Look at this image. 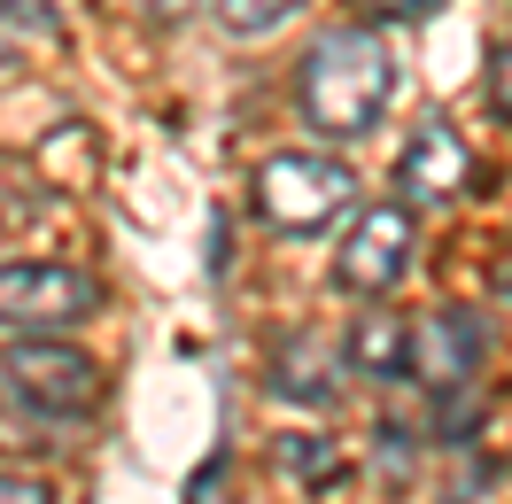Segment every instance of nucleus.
I'll return each instance as SVG.
<instances>
[{"mask_svg": "<svg viewBox=\"0 0 512 504\" xmlns=\"http://www.w3.org/2000/svg\"><path fill=\"white\" fill-rule=\"evenodd\" d=\"M388 94H396V55L373 32H326L303 55V78H295V101H303L311 132H326V140L373 132Z\"/></svg>", "mask_w": 512, "mask_h": 504, "instance_id": "obj_1", "label": "nucleus"}, {"mask_svg": "<svg viewBox=\"0 0 512 504\" xmlns=\"http://www.w3.org/2000/svg\"><path fill=\"white\" fill-rule=\"evenodd\" d=\"M249 194H256V218L264 225H280V233H319V225H334L350 210L357 179H350V163L319 156V148H288V156L256 163Z\"/></svg>", "mask_w": 512, "mask_h": 504, "instance_id": "obj_2", "label": "nucleus"}, {"mask_svg": "<svg viewBox=\"0 0 512 504\" xmlns=\"http://www.w3.org/2000/svg\"><path fill=\"white\" fill-rule=\"evenodd\" d=\"M0 396L24 404L32 419H86L101 404V365L86 349L32 334V342H8L0 357Z\"/></svg>", "mask_w": 512, "mask_h": 504, "instance_id": "obj_3", "label": "nucleus"}, {"mask_svg": "<svg viewBox=\"0 0 512 504\" xmlns=\"http://www.w3.org/2000/svg\"><path fill=\"white\" fill-rule=\"evenodd\" d=\"M101 311V287L70 264H0V326L8 334H63Z\"/></svg>", "mask_w": 512, "mask_h": 504, "instance_id": "obj_4", "label": "nucleus"}, {"mask_svg": "<svg viewBox=\"0 0 512 504\" xmlns=\"http://www.w3.org/2000/svg\"><path fill=\"white\" fill-rule=\"evenodd\" d=\"M404 264H412V210L381 202V210H365L350 225V241L334 256V280L350 287V295H388V287L404 280Z\"/></svg>", "mask_w": 512, "mask_h": 504, "instance_id": "obj_5", "label": "nucleus"}, {"mask_svg": "<svg viewBox=\"0 0 512 504\" xmlns=\"http://www.w3.org/2000/svg\"><path fill=\"white\" fill-rule=\"evenodd\" d=\"M481 365V326L474 311H427L412 318V373L427 388H466Z\"/></svg>", "mask_w": 512, "mask_h": 504, "instance_id": "obj_6", "label": "nucleus"}, {"mask_svg": "<svg viewBox=\"0 0 512 504\" xmlns=\"http://www.w3.org/2000/svg\"><path fill=\"white\" fill-rule=\"evenodd\" d=\"M466 171H474V156H466V140L443 125V117H427V125L412 132V148H404V163H396V187H404V202H443V194L466 187Z\"/></svg>", "mask_w": 512, "mask_h": 504, "instance_id": "obj_7", "label": "nucleus"}, {"mask_svg": "<svg viewBox=\"0 0 512 504\" xmlns=\"http://www.w3.org/2000/svg\"><path fill=\"white\" fill-rule=\"evenodd\" d=\"M350 373H365V380L412 373V326H404L396 311H365L350 326Z\"/></svg>", "mask_w": 512, "mask_h": 504, "instance_id": "obj_8", "label": "nucleus"}, {"mask_svg": "<svg viewBox=\"0 0 512 504\" xmlns=\"http://www.w3.org/2000/svg\"><path fill=\"white\" fill-rule=\"evenodd\" d=\"M272 396H288V404H334L319 334H288V342L272 349Z\"/></svg>", "mask_w": 512, "mask_h": 504, "instance_id": "obj_9", "label": "nucleus"}, {"mask_svg": "<svg viewBox=\"0 0 512 504\" xmlns=\"http://www.w3.org/2000/svg\"><path fill=\"white\" fill-rule=\"evenodd\" d=\"M303 0H218V24L233 39H264V32H280Z\"/></svg>", "mask_w": 512, "mask_h": 504, "instance_id": "obj_10", "label": "nucleus"}, {"mask_svg": "<svg viewBox=\"0 0 512 504\" xmlns=\"http://www.w3.org/2000/svg\"><path fill=\"white\" fill-rule=\"evenodd\" d=\"M280 466H288L295 481H342V450L326 435H288L280 442Z\"/></svg>", "mask_w": 512, "mask_h": 504, "instance_id": "obj_11", "label": "nucleus"}, {"mask_svg": "<svg viewBox=\"0 0 512 504\" xmlns=\"http://www.w3.org/2000/svg\"><path fill=\"white\" fill-rule=\"evenodd\" d=\"M357 8H365V16H381V24H427L443 0H357Z\"/></svg>", "mask_w": 512, "mask_h": 504, "instance_id": "obj_12", "label": "nucleus"}, {"mask_svg": "<svg viewBox=\"0 0 512 504\" xmlns=\"http://www.w3.org/2000/svg\"><path fill=\"white\" fill-rule=\"evenodd\" d=\"M489 101H497V109L512 117V39L497 47V55H489Z\"/></svg>", "mask_w": 512, "mask_h": 504, "instance_id": "obj_13", "label": "nucleus"}, {"mask_svg": "<svg viewBox=\"0 0 512 504\" xmlns=\"http://www.w3.org/2000/svg\"><path fill=\"white\" fill-rule=\"evenodd\" d=\"M0 16H8V24H24V32H47V24H55V8H47V0H0Z\"/></svg>", "mask_w": 512, "mask_h": 504, "instance_id": "obj_14", "label": "nucleus"}, {"mask_svg": "<svg viewBox=\"0 0 512 504\" xmlns=\"http://www.w3.org/2000/svg\"><path fill=\"white\" fill-rule=\"evenodd\" d=\"M0 504H47V489L24 481V473H0Z\"/></svg>", "mask_w": 512, "mask_h": 504, "instance_id": "obj_15", "label": "nucleus"}, {"mask_svg": "<svg viewBox=\"0 0 512 504\" xmlns=\"http://www.w3.org/2000/svg\"><path fill=\"white\" fill-rule=\"evenodd\" d=\"M179 8H187V0H148V16H156V24H171Z\"/></svg>", "mask_w": 512, "mask_h": 504, "instance_id": "obj_16", "label": "nucleus"}]
</instances>
